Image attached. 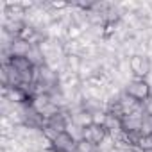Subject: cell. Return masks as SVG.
Returning <instances> with one entry per match:
<instances>
[{
	"label": "cell",
	"mask_w": 152,
	"mask_h": 152,
	"mask_svg": "<svg viewBox=\"0 0 152 152\" xmlns=\"http://www.w3.org/2000/svg\"><path fill=\"white\" fill-rule=\"evenodd\" d=\"M129 63H131V73H132V77L147 79L148 75H150V72H152V63H150L148 56L134 54L132 57H129Z\"/></svg>",
	"instance_id": "2"
},
{
	"label": "cell",
	"mask_w": 152,
	"mask_h": 152,
	"mask_svg": "<svg viewBox=\"0 0 152 152\" xmlns=\"http://www.w3.org/2000/svg\"><path fill=\"white\" fill-rule=\"evenodd\" d=\"M129 97L136 99L138 102H145L150 95H152V88L148 84L147 79H138V77H132L127 84H125V90H124Z\"/></svg>",
	"instance_id": "1"
},
{
	"label": "cell",
	"mask_w": 152,
	"mask_h": 152,
	"mask_svg": "<svg viewBox=\"0 0 152 152\" xmlns=\"http://www.w3.org/2000/svg\"><path fill=\"white\" fill-rule=\"evenodd\" d=\"M141 134H152V115H148L147 111L141 116V127H140Z\"/></svg>",
	"instance_id": "9"
},
{
	"label": "cell",
	"mask_w": 152,
	"mask_h": 152,
	"mask_svg": "<svg viewBox=\"0 0 152 152\" xmlns=\"http://www.w3.org/2000/svg\"><path fill=\"white\" fill-rule=\"evenodd\" d=\"M138 152H152V134H141L138 145H136Z\"/></svg>",
	"instance_id": "8"
},
{
	"label": "cell",
	"mask_w": 152,
	"mask_h": 152,
	"mask_svg": "<svg viewBox=\"0 0 152 152\" xmlns=\"http://www.w3.org/2000/svg\"><path fill=\"white\" fill-rule=\"evenodd\" d=\"M75 145H77V141L64 131V132H59L56 140L52 141V150L54 152H73Z\"/></svg>",
	"instance_id": "3"
},
{
	"label": "cell",
	"mask_w": 152,
	"mask_h": 152,
	"mask_svg": "<svg viewBox=\"0 0 152 152\" xmlns=\"http://www.w3.org/2000/svg\"><path fill=\"white\" fill-rule=\"evenodd\" d=\"M107 138V131L102 127V125H97V124H91L88 127H84V140L93 143V145H100L104 140Z\"/></svg>",
	"instance_id": "4"
},
{
	"label": "cell",
	"mask_w": 152,
	"mask_h": 152,
	"mask_svg": "<svg viewBox=\"0 0 152 152\" xmlns=\"http://www.w3.org/2000/svg\"><path fill=\"white\" fill-rule=\"evenodd\" d=\"M31 43L25 41V39H20L16 38L13 43H11V57H27V54L31 52Z\"/></svg>",
	"instance_id": "6"
},
{
	"label": "cell",
	"mask_w": 152,
	"mask_h": 152,
	"mask_svg": "<svg viewBox=\"0 0 152 152\" xmlns=\"http://www.w3.org/2000/svg\"><path fill=\"white\" fill-rule=\"evenodd\" d=\"M66 132H68L75 141L84 140V127H81V125H77V124H73L72 120H70L68 125H66Z\"/></svg>",
	"instance_id": "7"
},
{
	"label": "cell",
	"mask_w": 152,
	"mask_h": 152,
	"mask_svg": "<svg viewBox=\"0 0 152 152\" xmlns=\"http://www.w3.org/2000/svg\"><path fill=\"white\" fill-rule=\"evenodd\" d=\"M97 150H99V147L86 141V140H81V141H77V145H75V152H97Z\"/></svg>",
	"instance_id": "10"
},
{
	"label": "cell",
	"mask_w": 152,
	"mask_h": 152,
	"mask_svg": "<svg viewBox=\"0 0 152 152\" xmlns=\"http://www.w3.org/2000/svg\"><path fill=\"white\" fill-rule=\"evenodd\" d=\"M143 104H145V111H147L148 115H152V95H150V97H148Z\"/></svg>",
	"instance_id": "11"
},
{
	"label": "cell",
	"mask_w": 152,
	"mask_h": 152,
	"mask_svg": "<svg viewBox=\"0 0 152 152\" xmlns=\"http://www.w3.org/2000/svg\"><path fill=\"white\" fill-rule=\"evenodd\" d=\"M141 116L143 115H125V116H122V131L125 134L127 132H140Z\"/></svg>",
	"instance_id": "5"
}]
</instances>
